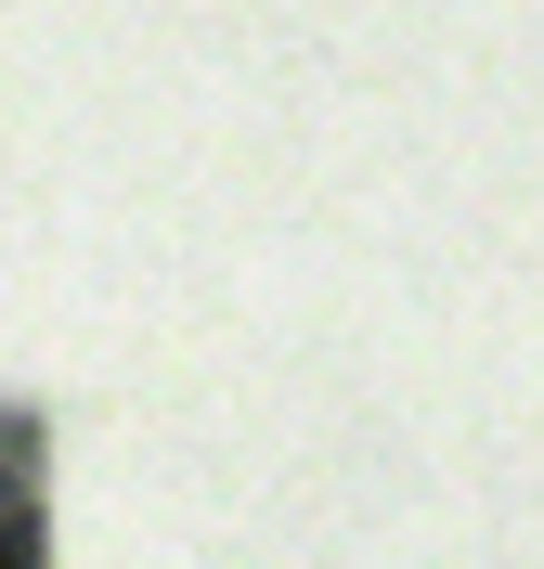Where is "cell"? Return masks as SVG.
Masks as SVG:
<instances>
[{
  "label": "cell",
  "mask_w": 544,
  "mask_h": 569,
  "mask_svg": "<svg viewBox=\"0 0 544 569\" xmlns=\"http://www.w3.org/2000/svg\"><path fill=\"white\" fill-rule=\"evenodd\" d=\"M0 569H27V557H13V531H0Z\"/></svg>",
  "instance_id": "obj_1"
}]
</instances>
